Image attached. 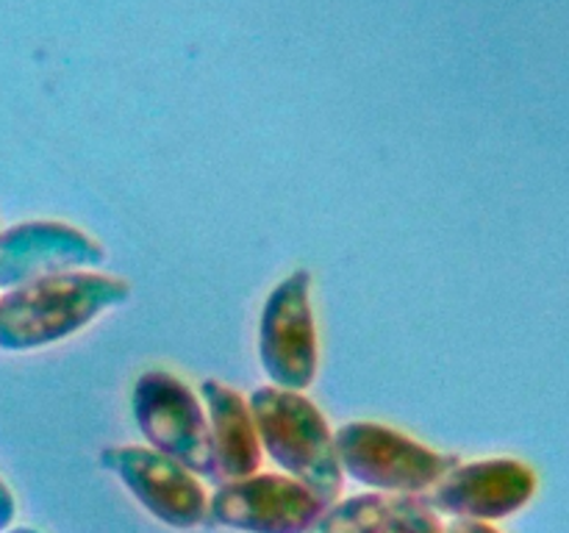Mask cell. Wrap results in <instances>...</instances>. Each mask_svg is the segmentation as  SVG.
I'll list each match as a JSON object with an SVG mask.
<instances>
[{
    "label": "cell",
    "mask_w": 569,
    "mask_h": 533,
    "mask_svg": "<svg viewBox=\"0 0 569 533\" xmlns=\"http://www.w3.org/2000/svg\"><path fill=\"white\" fill-rule=\"evenodd\" d=\"M100 466L111 472L153 520L172 531H194L209 520V492L203 481L148 444L103 450Z\"/></svg>",
    "instance_id": "cell-6"
},
{
    "label": "cell",
    "mask_w": 569,
    "mask_h": 533,
    "mask_svg": "<svg viewBox=\"0 0 569 533\" xmlns=\"http://www.w3.org/2000/svg\"><path fill=\"white\" fill-rule=\"evenodd\" d=\"M392 497L361 492L328 505L306 533H387L392 525Z\"/></svg>",
    "instance_id": "cell-11"
},
{
    "label": "cell",
    "mask_w": 569,
    "mask_h": 533,
    "mask_svg": "<svg viewBox=\"0 0 569 533\" xmlns=\"http://www.w3.org/2000/svg\"><path fill=\"white\" fill-rule=\"evenodd\" d=\"M326 509L320 494L283 472L259 470L209 494V520L239 533H306Z\"/></svg>",
    "instance_id": "cell-7"
},
{
    "label": "cell",
    "mask_w": 569,
    "mask_h": 533,
    "mask_svg": "<svg viewBox=\"0 0 569 533\" xmlns=\"http://www.w3.org/2000/svg\"><path fill=\"white\" fill-rule=\"evenodd\" d=\"M131 298L126 278L76 270L0 294V350L31 353L72 339Z\"/></svg>",
    "instance_id": "cell-1"
},
{
    "label": "cell",
    "mask_w": 569,
    "mask_h": 533,
    "mask_svg": "<svg viewBox=\"0 0 569 533\" xmlns=\"http://www.w3.org/2000/svg\"><path fill=\"white\" fill-rule=\"evenodd\" d=\"M206 416H209L211 447H214L217 483L239 481L261 470V442L248 398L228 383L209 378L200 383Z\"/></svg>",
    "instance_id": "cell-10"
},
{
    "label": "cell",
    "mask_w": 569,
    "mask_h": 533,
    "mask_svg": "<svg viewBox=\"0 0 569 533\" xmlns=\"http://www.w3.org/2000/svg\"><path fill=\"white\" fill-rule=\"evenodd\" d=\"M333 444L345 477L389 497L428 494L450 466L459 464L456 455L439 453L409 433L370 420L345 422L333 431Z\"/></svg>",
    "instance_id": "cell-3"
},
{
    "label": "cell",
    "mask_w": 569,
    "mask_h": 533,
    "mask_svg": "<svg viewBox=\"0 0 569 533\" xmlns=\"http://www.w3.org/2000/svg\"><path fill=\"white\" fill-rule=\"evenodd\" d=\"M259 364L272 386L306 392L320 370L311 275L306 270L289 272L276 283L261 305L259 316Z\"/></svg>",
    "instance_id": "cell-5"
},
{
    "label": "cell",
    "mask_w": 569,
    "mask_h": 533,
    "mask_svg": "<svg viewBox=\"0 0 569 533\" xmlns=\"http://www.w3.org/2000/svg\"><path fill=\"white\" fill-rule=\"evenodd\" d=\"M392 531L395 533H445L442 520H439L437 511L420 497H392Z\"/></svg>",
    "instance_id": "cell-12"
},
{
    "label": "cell",
    "mask_w": 569,
    "mask_h": 533,
    "mask_svg": "<svg viewBox=\"0 0 569 533\" xmlns=\"http://www.w3.org/2000/svg\"><path fill=\"white\" fill-rule=\"evenodd\" d=\"M14 516H17V500L14 494H11L9 483L0 477V533H6L11 525H14Z\"/></svg>",
    "instance_id": "cell-13"
},
{
    "label": "cell",
    "mask_w": 569,
    "mask_h": 533,
    "mask_svg": "<svg viewBox=\"0 0 569 533\" xmlns=\"http://www.w3.org/2000/svg\"><path fill=\"white\" fill-rule=\"evenodd\" d=\"M131 414L150 450L178 461L200 481L217 483L214 447L203 400L176 372H142L133 383Z\"/></svg>",
    "instance_id": "cell-4"
},
{
    "label": "cell",
    "mask_w": 569,
    "mask_h": 533,
    "mask_svg": "<svg viewBox=\"0 0 569 533\" xmlns=\"http://www.w3.org/2000/svg\"><path fill=\"white\" fill-rule=\"evenodd\" d=\"M445 533H500V531L495 525H489V522L450 520V525H445Z\"/></svg>",
    "instance_id": "cell-14"
},
{
    "label": "cell",
    "mask_w": 569,
    "mask_h": 533,
    "mask_svg": "<svg viewBox=\"0 0 569 533\" xmlns=\"http://www.w3.org/2000/svg\"><path fill=\"white\" fill-rule=\"evenodd\" d=\"M248 403L261 453L270 455L283 475L320 494L328 505L337 503L342 497L345 472L326 414L306 398V392H289L272 383L256 389Z\"/></svg>",
    "instance_id": "cell-2"
},
{
    "label": "cell",
    "mask_w": 569,
    "mask_h": 533,
    "mask_svg": "<svg viewBox=\"0 0 569 533\" xmlns=\"http://www.w3.org/2000/svg\"><path fill=\"white\" fill-rule=\"evenodd\" d=\"M387 533H395V531H392V525H389V531H387Z\"/></svg>",
    "instance_id": "cell-16"
},
{
    "label": "cell",
    "mask_w": 569,
    "mask_h": 533,
    "mask_svg": "<svg viewBox=\"0 0 569 533\" xmlns=\"http://www.w3.org/2000/svg\"><path fill=\"white\" fill-rule=\"evenodd\" d=\"M6 533H39L37 527H28V525H17V527H9Z\"/></svg>",
    "instance_id": "cell-15"
},
{
    "label": "cell",
    "mask_w": 569,
    "mask_h": 533,
    "mask_svg": "<svg viewBox=\"0 0 569 533\" xmlns=\"http://www.w3.org/2000/svg\"><path fill=\"white\" fill-rule=\"evenodd\" d=\"M106 261L103 244L61 220H26L0 231V289L26 286L61 272L92 270Z\"/></svg>",
    "instance_id": "cell-9"
},
{
    "label": "cell",
    "mask_w": 569,
    "mask_h": 533,
    "mask_svg": "<svg viewBox=\"0 0 569 533\" xmlns=\"http://www.w3.org/2000/svg\"><path fill=\"white\" fill-rule=\"evenodd\" d=\"M539 477L531 464L509 455L498 459L459 461L442 475V481L422 494L437 514L450 520L495 522L520 514L537 497Z\"/></svg>",
    "instance_id": "cell-8"
}]
</instances>
